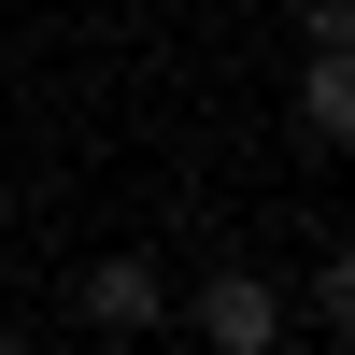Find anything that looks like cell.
I'll list each match as a JSON object with an SVG mask.
<instances>
[{
    "mask_svg": "<svg viewBox=\"0 0 355 355\" xmlns=\"http://www.w3.org/2000/svg\"><path fill=\"white\" fill-rule=\"evenodd\" d=\"M299 43H355V0H299Z\"/></svg>",
    "mask_w": 355,
    "mask_h": 355,
    "instance_id": "5",
    "label": "cell"
},
{
    "mask_svg": "<svg viewBox=\"0 0 355 355\" xmlns=\"http://www.w3.org/2000/svg\"><path fill=\"white\" fill-rule=\"evenodd\" d=\"M299 57H313V71H299V128L355 157V43H299Z\"/></svg>",
    "mask_w": 355,
    "mask_h": 355,
    "instance_id": "3",
    "label": "cell"
},
{
    "mask_svg": "<svg viewBox=\"0 0 355 355\" xmlns=\"http://www.w3.org/2000/svg\"><path fill=\"white\" fill-rule=\"evenodd\" d=\"M185 341H214V355H270V341H284V284H270V270H214V284L185 299Z\"/></svg>",
    "mask_w": 355,
    "mask_h": 355,
    "instance_id": "1",
    "label": "cell"
},
{
    "mask_svg": "<svg viewBox=\"0 0 355 355\" xmlns=\"http://www.w3.org/2000/svg\"><path fill=\"white\" fill-rule=\"evenodd\" d=\"M0 355H15V313H0Z\"/></svg>",
    "mask_w": 355,
    "mask_h": 355,
    "instance_id": "6",
    "label": "cell"
},
{
    "mask_svg": "<svg viewBox=\"0 0 355 355\" xmlns=\"http://www.w3.org/2000/svg\"><path fill=\"white\" fill-rule=\"evenodd\" d=\"M71 313H85L100 341H142V327H171V270H157V256H85Z\"/></svg>",
    "mask_w": 355,
    "mask_h": 355,
    "instance_id": "2",
    "label": "cell"
},
{
    "mask_svg": "<svg viewBox=\"0 0 355 355\" xmlns=\"http://www.w3.org/2000/svg\"><path fill=\"white\" fill-rule=\"evenodd\" d=\"M313 327H327V341H355V242L313 270Z\"/></svg>",
    "mask_w": 355,
    "mask_h": 355,
    "instance_id": "4",
    "label": "cell"
}]
</instances>
